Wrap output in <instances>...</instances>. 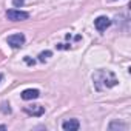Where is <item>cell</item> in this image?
<instances>
[{"label": "cell", "mask_w": 131, "mask_h": 131, "mask_svg": "<svg viewBox=\"0 0 131 131\" xmlns=\"http://www.w3.org/2000/svg\"><path fill=\"white\" fill-rule=\"evenodd\" d=\"M6 19L11 22H22V20H28L29 14L25 11H19V9H8L6 11Z\"/></svg>", "instance_id": "obj_2"}, {"label": "cell", "mask_w": 131, "mask_h": 131, "mask_svg": "<svg viewBox=\"0 0 131 131\" xmlns=\"http://www.w3.org/2000/svg\"><path fill=\"white\" fill-rule=\"evenodd\" d=\"M128 126L125 125V123H122V122H119V120H113L110 125H108V129L110 131H114V129H122V131H125Z\"/></svg>", "instance_id": "obj_8"}, {"label": "cell", "mask_w": 131, "mask_h": 131, "mask_svg": "<svg viewBox=\"0 0 131 131\" xmlns=\"http://www.w3.org/2000/svg\"><path fill=\"white\" fill-rule=\"evenodd\" d=\"M23 110H25L26 114L36 116V117H40V116L45 114V106H42V105H29V106H25Z\"/></svg>", "instance_id": "obj_5"}, {"label": "cell", "mask_w": 131, "mask_h": 131, "mask_svg": "<svg viewBox=\"0 0 131 131\" xmlns=\"http://www.w3.org/2000/svg\"><path fill=\"white\" fill-rule=\"evenodd\" d=\"M2 79H3V76H2V74H0V82H2Z\"/></svg>", "instance_id": "obj_15"}, {"label": "cell", "mask_w": 131, "mask_h": 131, "mask_svg": "<svg viewBox=\"0 0 131 131\" xmlns=\"http://www.w3.org/2000/svg\"><path fill=\"white\" fill-rule=\"evenodd\" d=\"M6 42H8V45H9L11 48H22L23 43H25V36H23L22 32L13 34V36H9V37L6 39Z\"/></svg>", "instance_id": "obj_3"}, {"label": "cell", "mask_w": 131, "mask_h": 131, "mask_svg": "<svg viewBox=\"0 0 131 131\" xmlns=\"http://www.w3.org/2000/svg\"><path fill=\"white\" fill-rule=\"evenodd\" d=\"M93 82H94V86H96L97 91H103V90L113 88V86H116L119 83V80L114 76V73L105 71V70H97L93 74Z\"/></svg>", "instance_id": "obj_1"}, {"label": "cell", "mask_w": 131, "mask_h": 131, "mask_svg": "<svg viewBox=\"0 0 131 131\" xmlns=\"http://www.w3.org/2000/svg\"><path fill=\"white\" fill-rule=\"evenodd\" d=\"M39 96H40V91H39V90H32V88L25 90V91L22 93V99H23V100H34V99H37Z\"/></svg>", "instance_id": "obj_7"}, {"label": "cell", "mask_w": 131, "mask_h": 131, "mask_svg": "<svg viewBox=\"0 0 131 131\" xmlns=\"http://www.w3.org/2000/svg\"><path fill=\"white\" fill-rule=\"evenodd\" d=\"M52 56V52L51 51H43V52H40L39 54V62H45L48 57H51Z\"/></svg>", "instance_id": "obj_10"}, {"label": "cell", "mask_w": 131, "mask_h": 131, "mask_svg": "<svg viewBox=\"0 0 131 131\" xmlns=\"http://www.w3.org/2000/svg\"><path fill=\"white\" fill-rule=\"evenodd\" d=\"M25 62H26L28 65H34V63H36V60H34V59H29V57H25Z\"/></svg>", "instance_id": "obj_13"}, {"label": "cell", "mask_w": 131, "mask_h": 131, "mask_svg": "<svg viewBox=\"0 0 131 131\" xmlns=\"http://www.w3.org/2000/svg\"><path fill=\"white\" fill-rule=\"evenodd\" d=\"M0 129H6V125H0Z\"/></svg>", "instance_id": "obj_14"}, {"label": "cell", "mask_w": 131, "mask_h": 131, "mask_svg": "<svg viewBox=\"0 0 131 131\" xmlns=\"http://www.w3.org/2000/svg\"><path fill=\"white\" fill-rule=\"evenodd\" d=\"M25 3V0H13V5L16 6V8H19V6H22Z\"/></svg>", "instance_id": "obj_11"}, {"label": "cell", "mask_w": 131, "mask_h": 131, "mask_svg": "<svg viewBox=\"0 0 131 131\" xmlns=\"http://www.w3.org/2000/svg\"><path fill=\"white\" fill-rule=\"evenodd\" d=\"M94 26H96L97 31L103 32V31H106V28L111 26V20H110L106 16H100V17H97V19L94 20Z\"/></svg>", "instance_id": "obj_4"}, {"label": "cell", "mask_w": 131, "mask_h": 131, "mask_svg": "<svg viewBox=\"0 0 131 131\" xmlns=\"http://www.w3.org/2000/svg\"><path fill=\"white\" fill-rule=\"evenodd\" d=\"M0 111H2L3 114H11V108H9V103H8V102H3L2 105H0Z\"/></svg>", "instance_id": "obj_9"}, {"label": "cell", "mask_w": 131, "mask_h": 131, "mask_svg": "<svg viewBox=\"0 0 131 131\" xmlns=\"http://www.w3.org/2000/svg\"><path fill=\"white\" fill-rule=\"evenodd\" d=\"M57 49H70V45H63V43H57L56 45Z\"/></svg>", "instance_id": "obj_12"}, {"label": "cell", "mask_w": 131, "mask_h": 131, "mask_svg": "<svg viewBox=\"0 0 131 131\" xmlns=\"http://www.w3.org/2000/svg\"><path fill=\"white\" fill-rule=\"evenodd\" d=\"M62 128L65 131H77L80 128V122L77 119H70V120H65L62 123Z\"/></svg>", "instance_id": "obj_6"}]
</instances>
